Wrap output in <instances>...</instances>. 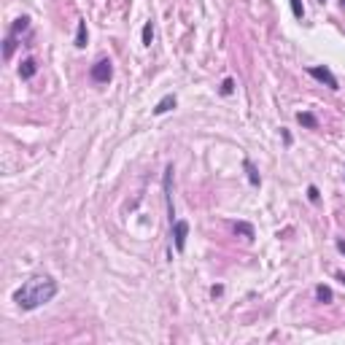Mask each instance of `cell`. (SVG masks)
<instances>
[{
	"instance_id": "obj_1",
	"label": "cell",
	"mask_w": 345,
	"mask_h": 345,
	"mask_svg": "<svg viewBox=\"0 0 345 345\" xmlns=\"http://www.w3.org/2000/svg\"><path fill=\"white\" fill-rule=\"evenodd\" d=\"M57 291H60V286H57L54 278L33 275L14 291V302H16V308H22V310H35V308H41V305L52 302L57 297Z\"/></svg>"
},
{
	"instance_id": "obj_2",
	"label": "cell",
	"mask_w": 345,
	"mask_h": 345,
	"mask_svg": "<svg viewBox=\"0 0 345 345\" xmlns=\"http://www.w3.org/2000/svg\"><path fill=\"white\" fill-rule=\"evenodd\" d=\"M89 76H92V81H94V84H108V81H111V76H113L111 62H108V60H97V62L92 65Z\"/></svg>"
},
{
	"instance_id": "obj_3",
	"label": "cell",
	"mask_w": 345,
	"mask_h": 345,
	"mask_svg": "<svg viewBox=\"0 0 345 345\" xmlns=\"http://www.w3.org/2000/svg\"><path fill=\"white\" fill-rule=\"evenodd\" d=\"M186 237H189V221H184V218L172 221V240H176V251L178 254L186 248Z\"/></svg>"
},
{
	"instance_id": "obj_4",
	"label": "cell",
	"mask_w": 345,
	"mask_h": 345,
	"mask_svg": "<svg viewBox=\"0 0 345 345\" xmlns=\"http://www.w3.org/2000/svg\"><path fill=\"white\" fill-rule=\"evenodd\" d=\"M308 73L313 76L315 81L327 84L329 89H340V84H337V79H334V73H332L329 68H308Z\"/></svg>"
},
{
	"instance_id": "obj_5",
	"label": "cell",
	"mask_w": 345,
	"mask_h": 345,
	"mask_svg": "<svg viewBox=\"0 0 345 345\" xmlns=\"http://www.w3.org/2000/svg\"><path fill=\"white\" fill-rule=\"evenodd\" d=\"M35 70H38V65H35L33 57H27V60H24L22 65H19V76H22V79H33Z\"/></svg>"
},
{
	"instance_id": "obj_6",
	"label": "cell",
	"mask_w": 345,
	"mask_h": 345,
	"mask_svg": "<svg viewBox=\"0 0 345 345\" xmlns=\"http://www.w3.org/2000/svg\"><path fill=\"white\" fill-rule=\"evenodd\" d=\"M170 108H176V94H165L159 103H157V108H154V113L159 116V113H167Z\"/></svg>"
},
{
	"instance_id": "obj_7",
	"label": "cell",
	"mask_w": 345,
	"mask_h": 345,
	"mask_svg": "<svg viewBox=\"0 0 345 345\" xmlns=\"http://www.w3.org/2000/svg\"><path fill=\"white\" fill-rule=\"evenodd\" d=\"M243 167H245V172H248V181H251L254 186H259V184H262V178H259V172H256V167H254V162H251V159H245V162H243Z\"/></svg>"
},
{
	"instance_id": "obj_8",
	"label": "cell",
	"mask_w": 345,
	"mask_h": 345,
	"mask_svg": "<svg viewBox=\"0 0 345 345\" xmlns=\"http://www.w3.org/2000/svg\"><path fill=\"white\" fill-rule=\"evenodd\" d=\"M86 38H89V33H86V22H79V30H76V46H79V49L86 46Z\"/></svg>"
},
{
	"instance_id": "obj_9",
	"label": "cell",
	"mask_w": 345,
	"mask_h": 345,
	"mask_svg": "<svg viewBox=\"0 0 345 345\" xmlns=\"http://www.w3.org/2000/svg\"><path fill=\"white\" fill-rule=\"evenodd\" d=\"M315 297H318V302H324V305H329L332 302V289L329 286H315Z\"/></svg>"
},
{
	"instance_id": "obj_10",
	"label": "cell",
	"mask_w": 345,
	"mask_h": 345,
	"mask_svg": "<svg viewBox=\"0 0 345 345\" xmlns=\"http://www.w3.org/2000/svg\"><path fill=\"white\" fill-rule=\"evenodd\" d=\"M297 119H300V124H305V127H310V130L318 127V119H315L313 113H308V111H305V113H297Z\"/></svg>"
},
{
	"instance_id": "obj_11",
	"label": "cell",
	"mask_w": 345,
	"mask_h": 345,
	"mask_svg": "<svg viewBox=\"0 0 345 345\" xmlns=\"http://www.w3.org/2000/svg\"><path fill=\"white\" fill-rule=\"evenodd\" d=\"M151 41H154V24L146 22L143 24V46H151Z\"/></svg>"
},
{
	"instance_id": "obj_12",
	"label": "cell",
	"mask_w": 345,
	"mask_h": 345,
	"mask_svg": "<svg viewBox=\"0 0 345 345\" xmlns=\"http://www.w3.org/2000/svg\"><path fill=\"white\" fill-rule=\"evenodd\" d=\"M289 6H291V14L297 19H302L305 16V6H302V0H289Z\"/></svg>"
},
{
	"instance_id": "obj_13",
	"label": "cell",
	"mask_w": 345,
	"mask_h": 345,
	"mask_svg": "<svg viewBox=\"0 0 345 345\" xmlns=\"http://www.w3.org/2000/svg\"><path fill=\"white\" fill-rule=\"evenodd\" d=\"M235 232H240V235H245V237H254V227L245 224V221H237V224H235Z\"/></svg>"
},
{
	"instance_id": "obj_14",
	"label": "cell",
	"mask_w": 345,
	"mask_h": 345,
	"mask_svg": "<svg viewBox=\"0 0 345 345\" xmlns=\"http://www.w3.org/2000/svg\"><path fill=\"white\" fill-rule=\"evenodd\" d=\"M232 89H235V81L227 79V81L221 84V94H232Z\"/></svg>"
},
{
	"instance_id": "obj_15",
	"label": "cell",
	"mask_w": 345,
	"mask_h": 345,
	"mask_svg": "<svg viewBox=\"0 0 345 345\" xmlns=\"http://www.w3.org/2000/svg\"><path fill=\"white\" fill-rule=\"evenodd\" d=\"M308 197H310V203H318V189L310 186V189H308Z\"/></svg>"
},
{
	"instance_id": "obj_16",
	"label": "cell",
	"mask_w": 345,
	"mask_h": 345,
	"mask_svg": "<svg viewBox=\"0 0 345 345\" xmlns=\"http://www.w3.org/2000/svg\"><path fill=\"white\" fill-rule=\"evenodd\" d=\"M337 251H340V254H345V240H337Z\"/></svg>"
},
{
	"instance_id": "obj_17",
	"label": "cell",
	"mask_w": 345,
	"mask_h": 345,
	"mask_svg": "<svg viewBox=\"0 0 345 345\" xmlns=\"http://www.w3.org/2000/svg\"><path fill=\"white\" fill-rule=\"evenodd\" d=\"M337 278H340V281H342V283H345V275H342V273H337Z\"/></svg>"
}]
</instances>
